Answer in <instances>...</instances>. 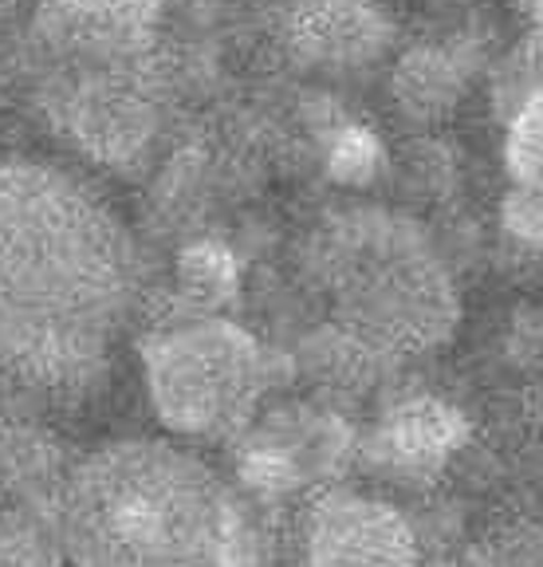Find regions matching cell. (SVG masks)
Wrapping results in <instances>:
<instances>
[{
  "mask_svg": "<svg viewBox=\"0 0 543 567\" xmlns=\"http://www.w3.org/2000/svg\"><path fill=\"white\" fill-rule=\"evenodd\" d=\"M126 233L75 182L0 166V367L83 379L103 359L134 284Z\"/></svg>",
  "mask_w": 543,
  "mask_h": 567,
  "instance_id": "obj_1",
  "label": "cell"
},
{
  "mask_svg": "<svg viewBox=\"0 0 543 567\" xmlns=\"http://www.w3.org/2000/svg\"><path fill=\"white\" fill-rule=\"evenodd\" d=\"M72 567H264L257 508L206 461L166 442L98 450L55 501Z\"/></svg>",
  "mask_w": 543,
  "mask_h": 567,
  "instance_id": "obj_2",
  "label": "cell"
},
{
  "mask_svg": "<svg viewBox=\"0 0 543 567\" xmlns=\"http://www.w3.org/2000/svg\"><path fill=\"white\" fill-rule=\"evenodd\" d=\"M335 292L347 336L366 351H421L453 323V288L429 248L398 225L347 229L335 245Z\"/></svg>",
  "mask_w": 543,
  "mask_h": 567,
  "instance_id": "obj_3",
  "label": "cell"
},
{
  "mask_svg": "<svg viewBox=\"0 0 543 567\" xmlns=\"http://www.w3.org/2000/svg\"><path fill=\"white\" fill-rule=\"evenodd\" d=\"M150 399L178 434H221L252 414L268 386V354L224 319H194L150 343Z\"/></svg>",
  "mask_w": 543,
  "mask_h": 567,
  "instance_id": "obj_4",
  "label": "cell"
},
{
  "mask_svg": "<svg viewBox=\"0 0 543 567\" xmlns=\"http://www.w3.org/2000/svg\"><path fill=\"white\" fill-rule=\"evenodd\" d=\"M307 567H418L410 520L370 496H331L307 524Z\"/></svg>",
  "mask_w": 543,
  "mask_h": 567,
  "instance_id": "obj_5",
  "label": "cell"
},
{
  "mask_svg": "<svg viewBox=\"0 0 543 567\" xmlns=\"http://www.w3.org/2000/svg\"><path fill=\"white\" fill-rule=\"evenodd\" d=\"M154 126L150 103L123 75H95L72 95V131L98 158L123 162L146 142Z\"/></svg>",
  "mask_w": 543,
  "mask_h": 567,
  "instance_id": "obj_6",
  "label": "cell"
},
{
  "mask_svg": "<svg viewBox=\"0 0 543 567\" xmlns=\"http://www.w3.org/2000/svg\"><path fill=\"white\" fill-rule=\"evenodd\" d=\"M0 485L28 496L32 505L44 488L55 485V461L44 437L28 434V430H4L0 434Z\"/></svg>",
  "mask_w": 543,
  "mask_h": 567,
  "instance_id": "obj_7",
  "label": "cell"
},
{
  "mask_svg": "<svg viewBox=\"0 0 543 567\" xmlns=\"http://www.w3.org/2000/svg\"><path fill=\"white\" fill-rule=\"evenodd\" d=\"M508 169L516 186L543 197V87L520 99L508 131Z\"/></svg>",
  "mask_w": 543,
  "mask_h": 567,
  "instance_id": "obj_8",
  "label": "cell"
},
{
  "mask_svg": "<svg viewBox=\"0 0 543 567\" xmlns=\"http://www.w3.org/2000/svg\"><path fill=\"white\" fill-rule=\"evenodd\" d=\"M457 83H461V75H457L453 60L441 52L414 55L410 63H401L398 75L401 103H410L414 111H441L446 103H453Z\"/></svg>",
  "mask_w": 543,
  "mask_h": 567,
  "instance_id": "obj_9",
  "label": "cell"
},
{
  "mask_svg": "<svg viewBox=\"0 0 543 567\" xmlns=\"http://www.w3.org/2000/svg\"><path fill=\"white\" fill-rule=\"evenodd\" d=\"M481 567H543V528L516 524L497 532L489 548L481 551Z\"/></svg>",
  "mask_w": 543,
  "mask_h": 567,
  "instance_id": "obj_10",
  "label": "cell"
},
{
  "mask_svg": "<svg viewBox=\"0 0 543 567\" xmlns=\"http://www.w3.org/2000/svg\"><path fill=\"white\" fill-rule=\"evenodd\" d=\"M528 12H532V20L540 24V32H543V0H528Z\"/></svg>",
  "mask_w": 543,
  "mask_h": 567,
  "instance_id": "obj_11",
  "label": "cell"
}]
</instances>
